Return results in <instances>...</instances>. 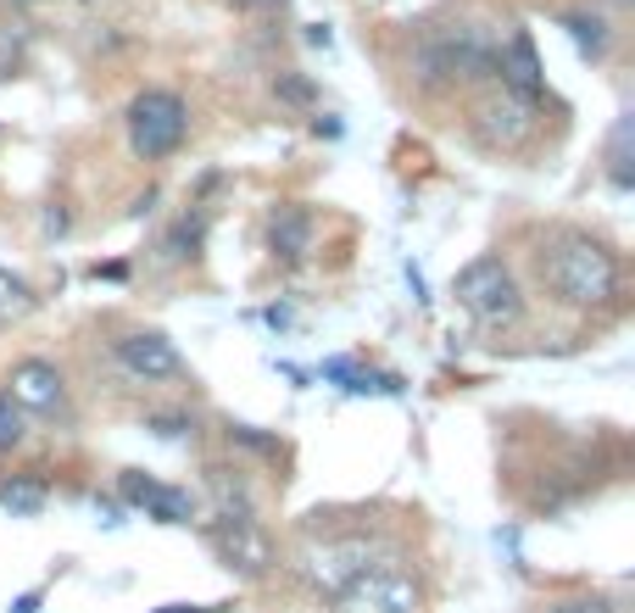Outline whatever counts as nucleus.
<instances>
[{
  "instance_id": "1",
  "label": "nucleus",
  "mask_w": 635,
  "mask_h": 613,
  "mask_svg": "<svg viewBox=\"0 0 635 613\" xmlns=\"http://www.w3.org/2000/svg\"><path fill=\"white\" fill-rule=\"evenodd\" d=\"M541 279L563 307H608L619 296V285H624V268L597 234L563 229L541 252Z\"/></svg>"
},
{
  "instance_id": "2",
  "label": "nucleus",
  "mask_w": 635,
  "mask_h": 613,
  "mask_svg": "<svg viewBox=\"0 0 635 613\" xmlns=\"http://www.w3.org/2000/svg\"><path fill=\"white\" fill-rule=\"evenodd\" d=\"M491 68H497V39L485 23H441V28H429L407 57L413 84L429 89V96L474 84V78H491Z\"/></svg>"
},
{
  "instance_id": "3",
  "label": "nucleus",
  "mask_w": 635,
  "mask_h": 613,
  "mask_svg": "<svg viewBox=\"0 0 635 613\" xmlns=\"http://www.w3.org/2000/svg\"><path fill=\"white\" fill-rule=\"evenodd\" d=\"M190 139V107L179 89H139L129 101V151L139 162H168Z\"/></svg>"
},
{
  "instance_id": "4",
  "label": "nucleus",
  "mask_w": 635,
  "mask_h": 613,
  "mask_svg": "<svg viewBox=\"0 0 635 613\" xmlns=\"http://www.w3.org/2000/svg\"><path fill=\"white\" fill-rule=\"evenodd\" d=\"M452 296L463 302V312L485 329H502V323H518L524 312V291H518V279L502 257H474L463 273H457V285Z\"/></svg>"
},
{
  "instance_id": "5",
  "label": "nucleus",
  "mask_w": 635,
  "mask_h": 613,
  "mask_svg": "<svg viewBox=\"0 0 635 613\" xmlns=\"http://www.w3.org/2000/svg\"><path fill=\"white\" fill-rule=\"evenodd\" d=\"M541 101H524V96H508L497 84L491 96L474 107V139L485 151H502V157H518L535 146V134H541V118H535Z\"/></svg>"
},
{
  "instance_id": "6",
  "label": "nucleus",
  "mask_w": 635,
  "mask_h": 613,
  "mask_svg": "<svg viewBox=\"0 0 635 613\" xmlns=\"http://www.w3.org/2000/svg\"><path fill=\"white\" fill-rule=\"evenodd\" d=\"M374 541L368 536H323V541H313L307 552H302V580L318 591V597H340L363 569H374Z\"/></svg>"
},
{
  "instance_id": "7",
  "label": "nucleus",
  "mask_w": 635,
  "mask_h": 613,
  "mask_svg": "<svg viewBox=\"0 0 635 613\" xmlns=\"http://www.w3.org/2000/svg\"><path fill=\"white\" fill-rule=\"evenodd\" d=\"M418 608H424V591L396 563H374L334 597V613H418Z\"/></svg>"
},
{
  "instance_id": "8",
  "label": "nucleus",
  "mask_w": 635,
  "mask_h": 613,
  "mask_svg": "<svg viewBox=\"0 0 635 613\" xmlns=\"http://www.w3.org/2000/svg\"><path fill=\"white\" fill-rule=\"evenodd\" d=\"M207 547L218 552L223 569L246 575V580L268 575V563H273V541H268V530H262L257 513H246V518L212 513V518H207Z\"/></svg>"
},
{
  "instance_id": "9",
  "label": "nucleus",
  "mask_w": 635,
  "mask_h": 613,
  "mask_svg": "<svg viewBox=\"0 0 635 613\" xmlns=\"http://www.w3.org/2000/svg\"><path fill=\"white\" fill-rule=\"evenodd\" d=\"M112 357L139 385H162V380H179L184 373V357H179V346L162 335V329H129V335L112 346Z\"/></svg>"
},
{
  "instance_id": "10",
  "label": "nucleus",
  "mask_w": 635,
  "mask_h": 613,
  "mask_svg": "<svg viewBox=\"0 0 635 613\" xmlns=\"http://www.w3.org/2000/svg\"><path fill=\"white\" fill-rule=\"evenodd\" d=\"M7 396H12L23 413H39V418H62V413H68V380H62V368L45 363V357L12 363Z\"/></svg>"
},
{
  "instance_id": "11",
  "label": "nucleus",
  "mask_w": 635,
  "mask_h": 613,
  "mask_svg": "<svg viewBox=\"0 0 635 613\" xmlns=\"http://www.w3.org/2000/svg\"><path fill=\"white\" fill-rule=\"evenodd\" d=\"M118 496H123V507L157 518V525H195V496L179 491V486H162L151 475H139V468H123L118 475Z\"/></svg>"
},
{
  "instance_id": "12",
  "label": "nucleus",
  "mask_w": 635,
  "mask_h": 613,
  "mask_svg": "<svg viewBox=\"0 0 635 613\" xmlns=\"http://www.w3.org/2000/svg\"><path fill=\"white\" fill-rule=\"evenodd\" d=\"M491 78L508 89V96H524V101H541L547 96V73H541V57H535V39L524 28L508 34V45H497V68Z\"/></svg>"
},
{
  "instance_id": "13",
  "label": "nucleus",
  "mask_w": 635,
  "mask_h": 613,
  "mask_svg": "<svg viewBox=\"0 0 635 613\" xmlns=\"http://www.w3.org/2000/svg\"><path fill=\"white\" fill-rule=\"evenodd\" d=\"M313 234H318V218H313V207H302V201H279V207L268 212V252H273L279 262H302V257L313 252Z\"/></svg>"
},
{
  "instance_id": "14",
  "label": "nucleus",
  "mask_w": 635,
  "mask_h": 613,
  "mask_svg": "<svg viewBox=\"0 0 635 613\" xmlns=\"http://www.w3.org/2000/svg\"><path fill=\"white\" fill-rule=\"evenodd\" d=\"M318 380L340 385L346 396H402V391H407L402 373H390V368H363L357 357H323Z\"/></svg>"
},
{
  "instance_id": "15",
  "label": "nucleus",
  "mask_w": 635,
  "mask_h": 613,
  "mask_svg": "<svg viewBox=\"0 0 635 613\" xmlns=\"http://www.w3.org/2000/svg\"><path fill=\"white\" fill-rule=\"evenodd\" d=\"M207 491H212V513H229V518L257 513L246 475H240V468H229V463H207Z\"/></svg>"
},
{
  "instance_id": "16",
  "label": "nucleus",
  "mask_w": 635,
  "mask_h": 613,
  "mask_svg": "<svg viewBox=\"0 0 635 613\" xmlns=\"http://www.w3.org/2000/svg\"><path fill=\"white\" fill-rule=\"evenodd\" d=\"M207 207L202 201H190V212H179V223L168 229V241H162V262H190V257H202L207 246Z\"/></svg>"
},
{
  "instance_id": "17",
  "label": "nucleus",
  "mask_w": 635,
  "mask_h": 613,
  "mask_svg": "<svg viewBox=\"0 0 635 613\" xmlns=\"http://www.w3.org/2000/svg\"><path fill=\"white\" fill-rule=\"evenodd\" d=\"M608 184L619 196L635 191V112H624L608 134Z\"/></svg>"
},
{
  "instance_id": "18",
  "label": "nucleus",
  "mask_w": 635,
  "mask_h": 613,
  "mask_svg": "<svg viewBox=\"0 0 635 613\" xmlns=\"http://www.w3.org/2000/svg\"><path fill=\"white\" fill-rule=\"evenodd\" d=\"M563 34L574 39V51H579L585 62H602L608 45H613V28H608L602 12H569V17H563Z\"/></svg>"
},
{
  "instance_id": "19",
  "label": "nucleus",
  "mask_w": 635,
  "mask_h": 613,
  "mask_svg": "<svg viewBox=\"0 0 635 613\" xmlns=\"http://www.w3.org/2000/svg\"><path fill=\"white\" fill-rule=\"evenodd\" d=\"M45 480H34V475H12V480H0V507H7L12 518H39L45 513Z\"/></svg>"
},
{
  "instance_id": "20",
  "label": "nucleus",
  "mask_w": 635,
  "mask_h": 613,
  "mask_svg": "<svg viewBox=\"0 0 635 613\" xmlns=\"http://www.w3.org/2000/svg\"><path fill=\"white\" fill-rule=\"evenodd\" d=\"M39 307V296H34V285L23 273H12V268H0V323H17V318H28Z\"/></svg>"
},
{
  "instance_id": "21",
  "label": "nucleus",
  "mask_w": 635,
  "mask_h": 613,
  "mask_svg": "<svg viewBox=\"0 0 635 613\" xmlns=\"http://www.w3.org/2000/svg\"><path fill=\"white\" fill-rule=\"evenodd\" d=\"M28 441V413L0 391V452H12V446H23Z\"/></svg>"
},
{
  "instance_id": "22",
  "label": "nucleus",
  "mask_w": 635,
  "mask_h": 613,
  "mask_svg": "<svg viewBox=\"0 0 635 613\" xmlns=\"http://www.w3.org/2000/svg\"><path fill=\"white\" fill-rule=\"evenodd\" d=\"M229 446H246V452H262V457H279V436H262L257 424H229Z\"/></svg>"
},
{
  "instance_id": "23",
  "label": "nucleus",
  "mask_w": 635,
  "mask_h": 613,
  "mask_svg": "<svg viewBox=\"0 0 635 613\" xmlns=\"http://www.w3.org/2000/svg\"><path fill=\"white\" fill-rule=\"evenodd\" d=\"M273 96L290 101V107H313L318 89H313V78H302V73H279V78H273Z\"/></svg>"
},
{
  "instance_id": "24",
  "label": "nucleus",
  "mask_w": 635,
  "mask_h": 613,
  "mask_svg": "<svg viewBox=\"0 0 635 613\" xmlns=\"http://www.w3.org/2000/svg\"><path fill=\"white\" fill-rule=\"evenodd\" d=\"M145 430L162 436V441H184L195 430V418H184V413H151V418H145Z\"/></svg>"
},
{
  "instance_id": "25",
  "label": "nucleus",
  "mask_w": 635,
  "mask_h": 613,
  "mask_svg": "<svg viewBox=\"0 0 635 613\" xmlns=\"http://www.w3.org/2000/svg\"><path fill=\"white\" fill-rule=\"evenodd\" d=\"M547 613H613V602L608 597H569V602H558Z\"/></svg>"
},
{
  "instance_id": "26",
  "label": "nucleus",
  "mask_w": 635,
  "mask_h": 613,
  "mask_svg": "<svg viewBox=\"0 0 635 613\" xmlns=\"http://www.w3.org/2000/svg\"><path fill=\"white\" fill-rule=\"evenodd\" d=\"M123 513H129V507H123L118 496H95V518H101L107 530H118V525H123Z\"/></svg>"
},
{
  "instance_id": "27",
  "label": "nucleus",
  "mask_w": 635,
  "mask_h": 613,
  "mask_svg": "<svg viewBox=\"0 0 635 613\" xmlns=\"http://www.w3.org/2000/svg\"><path fill=\"white\" fill-rule=\"evenodd\" d=\"M73 229V212L57 201V207H45V234H51V241H62V234Z\"/></svg>"
},
{
  "instance_id": "28",
  "label": "nucleus",
  "mask_w": 635,
  "mask_h": 613,
  "mask_svg": "<svg viewBox=\"0 0 635 613\" xmlns=\"http://www.w3.org/2000/svg\"><path fill=\"white\" fill-rule=\"evenodd\" d=\"M313 134H318V139H340L346 128H340V118H329V112H323V118H313Z\"/></svg>"
},
{
  "instance_id": "29",
  "label": "nucleus",
  "mask_w": 635,
  "mask_h": 613,
  "mask_svg": "<svg viewBox=\"0 0 635 613\" xmlns=\"http://www.w3.org/2000/svg\"><path fill=\"white\" fill-rule=\"evenodd\" d=\"M39 602H45V591H23V597L7 608V613H39Z\"/></svg>"
},
{
  "instance_id": "30",
  "label": "nucleus",
  "mask_w": 635,
  "mask_h": 613,
  "mask_svg": "<svg viewBox=\"0 0 635 613\" xmlns=\"http://www.w3.org/2000/svg\"><path fill=\"white\" fill-rule=\"evenodd\" d=\"M89 273H95V279H129V268H123V262H95Z\"/></svg>"
},
{
  "instance_id": "31",
  "label": "nucleus",
  "mask_w": 635,
  "mask_h": 613,
  "mask_svg": "<svg viewBox=\"0 0 635 613\" xmlns=\"http://www.w3.org/2000/svg\"><path fill=\"white\" fill-rule=\"evenodd\" d=\"M307 45H323V51H329V45H334V34H329L323 23H313V28H307Z\"/></svg>"
},
{
  "instance_id": "32",
  "label": "nucleus",
  "mask_w": 635,
  "mask_h": 613,
  "mask_svg": "<svg viewBox=\"0 0 635 613\" xmlns=\"http://www.w3.org/2000/svg\"><path fill=\"white\" fill-rule=\"evenodd\" d=\"M234 7H252V12H273V7H284V0H234Z\"/></svg>"
},
{
  "instance_id": "33",
  "label": "nucleus",
  "mask_w": 635,
  "mask_h": 613,
  "mask_svg": "<svg viewBox=\"0 0 635 613\" xmlns=\"http://www.w3.org/2000/svg\"><path fill=\"white\" fill-rule=\"evenodd\" d=\"M162 613H218V608H190V602H173V608H162Z\"/></svg>"
},
{
  "instance_id": "34",
  "label": "nucleus",
  "mask_w": 635,
  "mask_h": 613,
  "mask_svg": "<svg viewBox=\"0 0 635 613\" xmlns=\"http://www.w3.org/2000/svg\"><path fill=\"white\" fill-rule=\"evenodd\" d=\"M12 7H39V0H12Z\"/></svg>"
}]
</instances>
